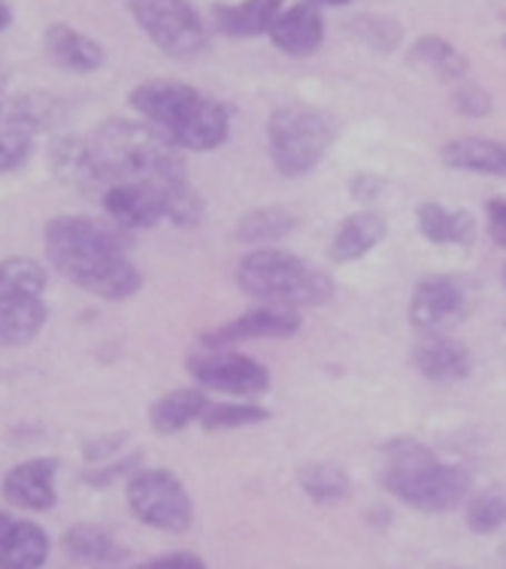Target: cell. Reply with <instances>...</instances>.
<instances>
[{
    "label": "cell",
    "instance_id": "21",
    "mask_svg": "<svg viewBox=\"0 0 506 569\" xmlns=\"http://www.w3.org/2000/svg\"><path fill=\"white\" fill-rule=\"evenodd\" d=\"M386 219L376 209H361L349 219H343V224L334 230V240L328 246L330 261L353 263L364 258L367 252H374L379 242L386 240Z\"/></svg>",
    "mask_w": 506,
    "mask_h": 569
},
{
    "label": "cell",
    "instance_id": "28",
    "mask_svg": "<svg viewBox=\"0 0 506 569\" xmlns=\"http://www.w3.org/2000/svg\"><path fill=\"white\" fill-rule=\"evenodd\" d=\"M298 228V216L288 212L282 207H267V209H252L246 212L237 228H234V240L249 242V246H261L265 249L267 242L286 240L288 233H295Z\"/></svg>",
    "mask_w": 506,
    "mask_h": 569
},
{
    "label": "cell",
    "instance_id": "17",
    "mask_svg": "<svg viewBox=\"0 0 506 569\" xmlns=\"http://www.w3.org/2000/svg\"><path fill=\"white\" fill-rule=\"evenodd\" d=\"M46 58L65 73H95L107 61V49L70 24H49L43 33Z\"/></svg>",
    "mask_w": 506,
    "mask_h": 569
},
{
    "label": "cell",
    "instance_id": "29",
    "mask_svg": "<svg viewBox=\"0 0 506 569\" xmlns=\"http://www.w3.org/2000/svg\"><path fill=\"white\" fill-rule=\"evenodd\" d=\"M300 491L307 493L312 503H343L349 491H353V482H349V472L337 467V463H307L300 467L298 472Z\"/></svg>",
    "mask_w": 506,
    "mask_h": 569
},
{
    "label": "cell",
    "instance_id": "11",
    "mask_svg": "<svg viewBox=\"0 0 506 569\" xmlns=\"http://www.w3.org/2000/svg\"><path fill=\"white\" fill-rule=\"evenodd\" d=\"M46 158H49V170H52L58 182L82 194V198L100 200L103 191L110 188V179L103 173L98 154H95L86 137H77V133L52 137L49 149H46Z\"/></svg>",
    "mask_w": 506,
    "mask_h": 569
},
{
    "label": "cell",
    "instance_id": "41",
    "mask_svg": "<svg viewBox=\"0 0 506 569\" xmlns=\"http://www.w3.org/2000/svg\"><path fill=\"white\" fill-rule=\"evenodd\" d=\"M12 24V7L7 3V0H0V33L7 31Z\"/></svg>",
    "mask_w": 506,
    "mask_h": 569
},
{
    "label": "cell",
    "instance_id": "23",
    "mask_svg": "<svg viewBox=\"0 0 506 569\" xmlns=\"http://www.w3.org/2000/svg\"><path fill=\"white\" fill-rule=\"evenodd\" d=\"M43 297H0V349H22L43 330Z\"/></svg>",
    "mask_w": 506,
    "mask_h": 569
},
{
    "label": "cell",
    "instance_id": "40",
    "mask_svg": "<svg viewBox=\"0 0 506 569\" xmlns=\"http://www.w3.org/2000/svg\"><path fill=\"white\" fill-rule=\"evenodd\" d=\"M383 188H386V182H383L379 176L358 173L349 179V194H353V200H358V203H370V200L383 198Z\"/></svg>",
    "mask_w": 506,
    "mask_h": 569
},
{
    "label": "cell",
    "instance_id": "4",
    "mask_svg": "<svg viewBox=\"0 0 506 569\" xmlns=\"http://www.w3.org/2000/svg\"><path fill=\"white\" fill-rule=\"evenodd\" d=\"M383 488L418 512H452L470 497L474 476L458 463H443L434 449L409 437L383 446Z\"/></svg>",
    "mask_w": 506,
    "mask_h": 569
},
{
    "label": "cell",
    "instance_id": "39",
    "mask_svg": "<svg viewBox=\"0 0 506 569\" xmlns=\"http://www.w3.org/2000/svg\"><path fill=\"white\" fill-rule=\"evenodd\" d=\"M133 569H207V563L191 555V551H173V555H161V558H152L140 563Z\"/></svg>",
    "mask_w": 506,
    "mask_h": 569
},
{
    "label": "cell",
    "instance_id": "38",
    "mask_svg": "<svg viewBox=\"0 0 506 569\" xmlns=\"http://www.w3.org/2000/svg\"><path fill=\"white\" fill-rule=\"evenodd\" d=\"M485 230H488V237H492L495 246L506 249V198L488 200V207H485Z\"/></svg>",
    "mask_w": 506,
    "mask_h": 569
},
{
    "label": "cell",
    "instance_id": "16",
    "mask_svg": "<svg viewBox=\"0 0 506 569\" xmlns=\"http://www.w3.org/2000/svg\"><path fill=\"white\" fill-rule=\"evenodd\" d=\"M67 119V103L46 91H28V94H0V133H49Z\"/></svg>",
    "mask_w": 506,
    "mask_h": 569
},
{
    "label": "cell",
    "instance_id": "36",
    "mask_svg": "<svg viewBox=\"0 0 506 569\" xmlns=\"http://www.w3.org/2000/svg\"><path fill=\"white\" fill-rule=\"evenodd\" d=\"M452 103L467 119H485V116H492V110H495L492 94L483 86H474V82H458L455 94H452Z\"/></svg>",
    "mask_w": 506,
    "mask_h": 569
},
{
    "label": "cell",
    "instance_id": "7",
    "mask_svg": "<svg viewBox=\"0 0 506 569\" xmlns=\"http://www.w3.org/2000/svg\"><path fill=\"white\" fill-rule=\"evenodd\" d=\"M137 28L158 52L177 61H195L207 49V24L191 0H125Z\"/></svg>",
    "mask_w": 506,
    "mask_h": 569
},
{
    "label": "cell",
    "instance_id": "8",
    "mask_svg": "<svg viewBox=\"0 0 506 569\" xmlns=\"http://www.w3.org/2000/svg\"><path fill=\"white\" fill-rule=\"evenodd\" d=\"M125 500L137 521L161 533H186L195 521V503L186 485L170 470H137L128 479Z\"/></svg>",
    "mask_w": 506,
    "mask_h": 569
},
{
    "label": "cell",
    "instance_id": "43",
    "mask_svg": "<svg viewBox=\"0 0 506 569\" xmlns=\"http://www.w3.org/2000/svg\"><path fill=\"white\" fill-rule=\"evenodd\" d=\"M309 3H316V7H346L349 0H309Z\"/></svg>",
    "mask_w": 506,
    "mask_h": 569
},
{
    "label": "cell",
    "instance_id": "46",
    "mask_svg": "<svg viewBox=\"0 0 506 569\" xmlns=\"http://www.w3.org/2000/svg\"><path fill=\"white\" fill-rule=\"evenodd\" d=\"M504 46H506V37H504Z\"/></svg>",
    "mask_w": 506,
    "mask_h": 569
},
{
    "label": "cell",
    "instance_id": "44",
    "mask_svg": "<svg viewBox=\"0 0 506 569\" xmlns=\"http://www.w3.org/2000/svg\"><path fill=\"white\" fill-rule=\"evenodd\" d=\"M7 86H10V79H7V73H3V70H0V94H3V91H7Z\"/></svg>",
    "mask_w": 506,
    "mask_h": 569
},
{
    "label": "cell",
    "instance_id": "2",
    "mask_svg": "<svg viewBox=\"0 0 506 569\" xmlns=\"http://www.w3.org/2000/svg\"><path fill=\"white\" fill-rule=\"evenodd\" d=\"M128 233L116 224L58 216L43 228L49 263L70 282L103 300H128L143 288V273L128 258Z\"/></svg>",
    "mask_w": 506,
    "mask_h": 569
},
{
    "label": "cell",
    "instance_id": "3",
    "mask_svg": "<svg viewBox=\"0 0 506 569\" xmlns=\"http://www.w3.org/2000/svg\"><path fill=\"white\" fill-rule=\"evenodd\" d=\"M128 103L182 152H212L231 133V110L179 79H146Z\"/></svg>",
    "mask_w": 506,
    "mask_h": 569
},
{
    "label": "cell",
    "instance_id": "1",
    "mask_svg": "<svg viewBox=\"0 0 506 569\" xmlns=\"http://www.w3.org/2000/svg\"><path fill=\"white\" fill-rule=\"evenodd\" d=\"M103 173L112 182L155 188L165 198L167 221L191 228L204 219V198L188 179L182 149L155 131L152 124L131 119L100 121L89 137Z\"/></svg>",
    "mask_w": 506,
    "mask_h": 569
},
{
    "label": "cell",
    "instance_id": "25",
    "mask_svg": "<svg viewBox=\"0 0 506 569\" xmlns=\"http://www.w3.org/2000/svg\"><path fill=\"white\" fill-rule=\"evenodd\" d=\"M418 230L437 246H470L476 240V219L464 209H446L443 203L418 207Z\"/></svg>",
    "mask_w": 506,
    "mask_h": 569
},
{
    "label": "cell",
    "instance_id": "22",
    "mask_svg": "<svg viewBox=\"0 0 506 569\" xmlns=\"http://www.w3.org/2000/svg\"><path fill=\"white\" fill-rule=\"evenodd\" d=\"M443 164L476 176H506V142L488 137H462L440 149Z\"/></svg>",
    "mask_w": 506,
    "mask_h": 569
},
{
    "label": "cell",
    "instance_id": "10",
    "mask_svg": "<svg viewBox=\"0 0 506 569\" xmlns=\"http://www.w3.org/2000/svg\"><path fill=\"white\" fill-rule=\"evenodd\" d=\"M470 312V291L455 276H428L409 300V321L421 337H437L458 328Z\"/></svg>",
    "mask_w": 506,
    "mask_h": 569
},
{
    "label": "cell",
    "instance_id": "13",
    "mask_svg": "<svg viewBox=\"0 0 506 569\" xmlns=\"http://www.w3.org/2000/svg\"><path fill=\"white\" fill-rule=\"evenodd\" d=\"M98 203L110 216L112 224L125 233L149 230L167 219L165 198L155 188L133 186V182H112Z\"/></svg>",
    "mask_w": 506,
    "mask_h": 569
},
{
    "label": "cell",
    "instance_id": "9",
    "mask_svg": "<svg viewBox=\"0 0 506 569\" xmlns=\"http://www.w3.org/2000/svg\"><path fill=\"white\" fill-rule=\"evenodd\" d=\"M188 376L209 391L252 400L270 391V370L249 355L228 349H209L204 355H188Z\"/></svg>",
    "mask_w": 506,
    "mask_h": 569
},
{
    "label": "cell",
    "instance_id": "31",
    "mask_svg": "<svg viewBox=\"0 0 506 569\" xmlns=\"http://www.w3.org/2000/svg\"><path fill=\"white\" fill-rule=\"evenodd\" d=\"M346 31L358 43L370 46L374 52H395L397 43L404 40V28L395 19H388V16H370V12L349 19Z\"/></svg>",
    "mask_w": 506,
    "mask_h": 569
},
{
    "label": "cell",
    "instance_id": "34",
    "mask_svg": "<svg viewBox=\"0 0 506 569\" xmlns=\"http://www.w3.org/2000/svg\"><path fill=\"white\" fill-rule=\"evenodd\" d=\"M33 154V137L22 131L0 133V173H16L22 170Z\"/></svg>",
    "mask_w": 506,
    "mask_h": 569
},
{
    "label": "cell",
    "instance_id": "27",
    "mask_svg": "<svg viewBox=\"0 0 506 569\" xmlns=\"http://www.w3.org/2000/svg\"><path fill=\"white\" fill-rule=\"evenodd\" d=\"M407 61L413 67H421V70H428L437 79H446V82H464L467 77V58L449 43V40H443V37H418L413 49H409Z\"/></svg>",
    "mask_w": 506,
    "mask_h": 569
},
{
    "label": "cell",
    "instance_id": "30",
    "mask_svg": "<svg viewBox=\"0 0 506 569\" xmlns=\"http://www.w3.org/2000/svg\"><path fill=\"white\" fill-rule=\"evenodd\" d=\"M46 270L31 258H3L0 261V297H43Z\"/></svg>",
    "mask_w": 506,
    "mask_h": 569
},
{
    "label": "cell",
    "instance_id": "37",
    "mask_svg": "<svg viewBox=\"0 0 506 569\" xmlns=\"http://www.w3.org/2000/svg\"><path fill=\"white\" fill-rule=\"evenodd\" d=\"M128 433H107V437H95L82 446V458L89 463H107V460L119 458V451L125 449Z\"/></svg>",
    "mask_w": 506,
    "mask_h": 569
},
{
    "label": "cell",
    "instance_id": "24",
    "mask_svg": "<svg viewBox=\"0 0 506 569\" xmlns=\"http://www.w3.org/2000/svg\"><path fill=\"white\" fill-rule=\"evenodd\" d=\"M207 391L204 388H177L167 391L149 406V425L161 437H173L179 430H186L191 421H200V416L209 409Z\"/></svg>",
    "mask_w": 506,
    "mask_h": 569
},
{
    "label": "cell",
    "instance_id": "14",
    "mask_svg": "<svg viewBox=\"0 0 506 569\" xmlns=\"http://www.w3.org/2000/svg\"><path fill=\"white\" fill-rule=\"evenodd\" d=\"M58 460L56 458H31L16 463L7 476H3V497L7 503L19 506V509H31V512H49L58 503Z\"/></svg>",
    "mask_w": 506,
    "mask_h": 569
},
{
    "label": "cell",
    "instance_id": "45",
    "mask_svg": "<svg viewBox=\"0 0 506 569\" xmlns=\"http://www.w3.org/2000/svg\"><path fill=\"white\" fill-rule=\"evenodd\" d=\"M504 282H506V267H504Z\"/></svg>",
    "mask_w": 506,
    "mask_h": 569
},
{
    "label": "cell",
    "instance_id": "12",
    "mask_svg": "<svg viewBox=\"0 0 506 569\" xmlns=\"http://www.w3.org/2000/svg\"><path fill=\"white\" fill-rule=\"evenodd\" d=\"M304 318L295 309H279V307H258L242 312L228 325H221L216 330H207L200 342L207 349H231L237 342L249 340H274V337H291L298 333Z\"/></svg>",
    "mask_w": 506,
    "mask_h": 569
},
{
    "label": "cell",
    "instance_id": "32",
    "mask_svg": "<svg viewBox=\"0 0 506 569\" xmlns=\"http://www.w3.org/2000/svg\"><path fill=\"white\" fill-rule=\"evenodd\" d=\"M467 527L474 533H495L506 527V482L488 485L467 503Z\"/></svg>",
    "mask_w": 506,
    "mask_h": 569
},
{
    "label": "cell",
    "instance_id": "18",
    "mask_svg": "<svg viewBox=\"0 0 506 569\" xmlns=\"http://www.w3.org/2000/svg\"><path fill=\"white\" fill-rule=\"evenodd\" d=\"M413 363L430 382H464L474 372V358L467 346L446 333L421 337L413 349Z\"/></svg>",
    "mask_w": 506,
    "mask_h": 569
},
{
    "label": "cell",
    "instance_id": "19",
    "mask_svg": "<svg viewBox=\"0 0 506 569\" xmlns=\"http://www.w3.org/2000/svg\"><path fill=\"white\" fill-rule=\"evenodd\" d=\"M286 0H240V3H216L212 28L231 40H249L270 31Z\"/></svg>",
    "mask_w": 506,
    "mask_h": 569
},
{
    "label": "cell",
    "instance_id": "33",
    "mask_svg": "<svg viewBox=\"0 0 506 569\" xmlns=\"http://www.w3.org/2000/svg\"><path fill=\"white\" fill-rule=\"evenodd\" d=\"M270 412L265 406L255 403H209V409L200 416V425L207 433H216V430H237V427L261 425L267 421Z\"/></svg>",
    "mask_w": 506,
    "mask_h": 569
},
{
    "label": "cell",
    "instance_id": "26",
    "mask_svg": "<svg viewBox=\"0 0 506 569\" xmlns=\"http://www.w3.org/2000/svg\"><path fill=\"white\" fill-rule=\"evenodd\" d=\"M49 560V537L33 521H12L0 542V569H43Z\"/></svg>",
    "mask_w": 506,
    "mask_h": 569
},
{
    "label": "cell",
    "instance_id": "42",
    "mask_svg": "<svg viewBox=\"0 0 506 569\" xmlns=\"http://www.w3.org/2000/svg\"><path fill=\"white\" fill-rule=\"evenodd\" d=\"M12 527V518L7 512H0V542H3V537H7V530Z\"/></svg>",
    "mask_w": 506,
    "mask_h": 569
},
{
    "label": "cell",
    "instance_id": "15",
    "mask_svg": "<svg viewBox=\"0 0 506 569\" xmlns=\"http://www.w3.org/2000/svg\"><path fill=\"white\" fill-rule=\"evenodd\" d=\"M267 37L279 52L291 58H309L316 56L325 43V19H321L316 3L300 0V3L282 7Z\"/></svg>",
    "mask_w": 506,
    "mask_h": 569
},
{
    "label": "cell",
    "instance_id": "35",
    "mask_svg": "<svg viewBox=\"0 0 506 569\" xmlns=\"http://www.w3.org/2000/svg\"><path fill=\"white\" fill-rule=\"evenodd\" d=\"M143 470V458L140 455H128V458H116L100 463V467H91V470L82 472V482L91 485V488H110L116 479H131L133 472Z\"/></svg>",
    "mask_w": 506,
    "mask_h": 569
},
{
    "label": "cell",
    "instance_id": "5",
    "mask_svg": "<svg viewBox=\"0 0 506 569\" xmlns=\"http://www.w3.org/2000/svg\"><path fill=\"white\" fill-rule=\"evenodd\" d=\"M237 288L261 307L307 309L328 303L334 295L330 276L304 258L282 249H255L237 263Z\"/></svg>",
    "mask_w": 506,
    "mask_h": 569
},
{
    "label": "cell",
    "instance_id": "20",
    "mask_svg": "<svg viewBox=\"0 0 506 569\" xmlns=\"http://www.w3.org/2000/svg\"><path fill=\"white\" fill-rule=\"evenodd\" d=\"M61 548L70 560L95 569H116L128 558V551L119 546V539L100 525H73L61 537Z\"/></svg>",
    "mask_w": 506,
    "mask_h": 569
},
{
    "label": "cell",
    "instance_id": "6",
    "mask_svg": "<svg viewBox=\"0 0 506 569\" xmlns=\"http://www.w3.org/2000/svg\"><path fill=\"white\" fill-rule=\"evenodd\" d=\"M337 137V124L325 110L307 103L276 107L267 119V149L270 161L282 176H307L328 154Z\"/></svg>",
    "mask_w": 506,
    "mask_h": 569
}]
</instances>
